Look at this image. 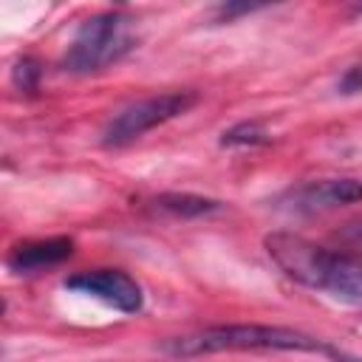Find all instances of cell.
Instances as JSON below:
<instances>
[{"label": "cell", "mask_w": 362, "mask_h": 362, "mask_svg": "<svg viewBox=\"0 0 362 362\" xmlns=\"http://www.w3.org/2000/svg\"><path fill=\"white\" fill-rule=\"evenodd\" d=\"M362 201V181L356 178H320L288 189L280 198V209L294 215H320Z\"/></svg>", "instance_id": "cell-5"}, {"label": "cell", "mask_w": 362, "mask_h": 362, "mask_svg": "<svg viewBox=\"0 0 362 362\" xmlns=\"http://www.w3.org/2000/svg\"><path fill=\"white\" fill-rule=\"evenodd\" d=\"M133 20L122 11H102L79 25L62 57V65L71 74H93L119 62L133 48Z\"/></svg>", "instance_id": "cell-2"}, {"label": "cell", "mask_w": 362, "mask_h": 362, "mask_svg": "<svg viewBox=\"0 0 362 362\" xmlns=\"http://www.w3.org/2000/svg\"><path fill=\"white\" fill-rule=\"evenodd\" d=\"M74 255V240L71 238H42V240H23L14 243L6 263L11 272L17 274H34V272H45L51 266L65 263Z\"/></svg>", "instance_id": "cell-6"}, {"label": "cell", "mask_w": 362, "mask_h": 362, "mask_svg": "<svg viewBox=\"0 0 362 362\" xmlns=\"http://www.w3.org/2000/svg\"><path fill=\"white\" fill-rule=\"evenodd\" d=\"M317 291H325L334 300H342L351 305H362V260L348 252L331 249Z\"/></svg>", "instance_id": "cell-7"}, {"label": "cell", "mask_w": 362, "mask_h": 362, "mask_svg": "<svg viewBox=\"0 0 362 362\" xmlns=\"http://www.w3.org/2000/svg\"><path fill=\"white\" fill-rule=\"evenodd\" d=\"M156 206L170 215H181V218H201V215L221 209L218 201L204 198V195H189V192H164L156 198Z\"/></svg>", "instance_id": "cell-8"}, {"label": "cell", "mask_w": 362, "mask_h": 362, "mask_svg": "<svg viewBox=\"0 0 362 362\" xmlns=\"http://www.w3.org/2000/svg\"><path fill=\"white\" fill-rule=\"evenodd\" d=\"M37 79H40V68L34 59L23 57L17 65H14V85L23 88V90H34L37 88Z\"/></svg>", "instance_id": "cell-11"}, {"label": "cell", "mask_w": 362, "mask_h": 362, "mask_svg": "<svg viewBox=\"0 0 362 362\" xmlns=\"http://www.w3.org/2000/svg\"><path fill=\"white\" fill-rule=\"evenodd\" d=\"M334 243L339 252H348V255H362V218L356 221H348L342 229L334 232Z\"/></svg>", "instance_id": "cell-10"}, {"label": "cell", "mask_w": 362, "mask_h": 362, "mask_svg": "<svg viewBox=\"0 0 362 362\" xmlns=\"http://www.w3.org/2000/svg\"><path fill=\"white\" fill-rule=\"evenodd\" d=\"M342 90H345V93H356V90H362V65H356V68H351V71L345 74V79H342Z\"/></svg>", "instance_id": "cell-12"}, {"label": "cell", "mask_w": 362, "mask_h": 362, "mask_svg": "<svg viewBox=\"0 0 362 362\" xmlns=\"http://www.w3.org/2000/svg\"><path fill=\"white\" fill-rule=\"evenodd\" d=\"M198 102V96L192 90H170V93H158V96H147L139 99L127 107H122L102 130V141L107 147H122L130 144L136 139H141L144 133L156 130L158 124L187 113L192 105Z\"/></svg>", "instance_id": "cell-3"}, {"label": "cell", "mask_w": 362, "mask_h": 362, "mask_svg": "<svg viewBox=\"0 0 362 362\" xmlns=\"http://www.w3.org/2000/svg\"><path fill=\"white\" fill-rule=\"evenodd\" d=\"M161 348L170 356L189 359V356L221 354V351H325L328 345L294 328L240 322V325H212L184 337H173Z\"/></svg>", "instance_id": "cell-1"}, {"label": "cell", "mask_w": 362, "mask_h": 362, "mask_svg": "<svg viewBox=\"0 0 362 362\" xmlns=\"http://www.w3.org/2000/svg\"><path fill=\"white\" fill-rule=\"evenodd\" d=\"M65 288L79 291L85 297H93L122 314H139L144 305V291L141 286L122 269H93V272H79L65 280Z\"/></svg>", "instance_id": "cell-4"}, {"label": "cell", "mask_w": 362, "mask_h": 362, "mask_svg": "<svg viewBox=\"0 0 362 362\" xmlns=\"http://www.w3.org/2000/svg\"><path fill=\"white\" fill-rule=\"evenodd\" d=\"M325 354H331L337 362H362V359H354V356H348V354H342V351H334V348H325Z\"/></svg>", "instance_id": "cell-13"}, {"label": "cell", "mask_w": 362, "mask_h": 362, "mask_svg": "<svg viewBox=\"0 0 362 362\" xmlns=\"http://www.w3.org/2000/svg\"><path fill=\"white\" fill-rule=\"evenodd\" d=\"M263 141H269V133L260 122H240V124L223 130V136H221L223 147H246V144H263Z\"/></svg>", "instance_id": "cell-9"}]
</instances>
